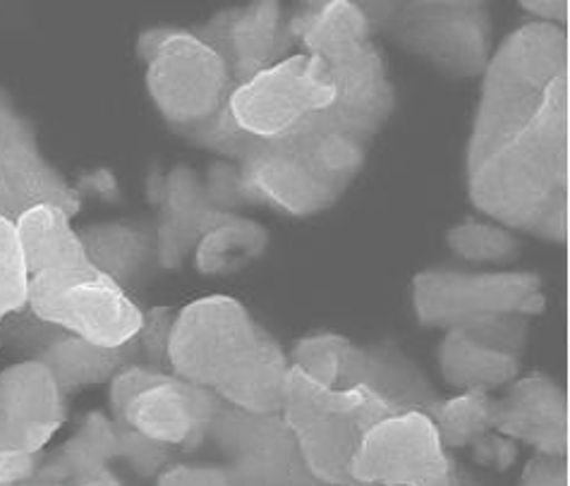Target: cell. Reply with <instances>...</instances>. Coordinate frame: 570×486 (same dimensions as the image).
<instances>
[{"label": "cell", "instance_id": "obj_1", "mask_svg": "<svg viewBox=\"0 0 570 486\" xmlns=\"http://www.w3.org/2000/svg\"><path fill=\"white\" fill-rule=\"evenodd\" d=\"M568 31L528 22L482 72L465 151L472 207L509 230L568 238Z\"/></svg>", "mask_w": 570, "mask_h": 486}, {"label": "cell", "instance_id": "obj_2", "mask_svg": "<svg viewBox=\"0 0 570 486\" xmlns=\"http://www.w3.org/2000/svg\"><path fill=\"white\" fill-rule=\"evenodd\" d=\"M168 367L220 403L257 415L283 410L291 376L288 353L228 295L202 297L178 311Z\"/></svg>", "mask_w": 570, "mask_h": 486}, {"label": "cell", "instance_id": "obj_3", "mask_svg": "<svg viewBox=\"0 0 570 486\" xmlns=\"http://www.w3.org/2000/svg\"><path fill=\"white\" fill-rule=\"evenodd\" d=\"M367 145L312 113L281 137H252L237 156L240 204H268L297 218L334 207L357 178Z\"/></svg>", "mask_w": 570, "mask_h": 486}, {"label": "cell", "instance_id": "obj_4", "mask_svg": "<svg viewBox=\"0 0 570 486\" xmlns=\"http://www.w3.org/2000/svg\"><path fill=\"white\" fill-rule=\"evenodd\" d=\"M281 415L316 479L326 486H367L353 475L362 438L401 413L367 388H326L291 367Z\"/></svg>", "mask_w": 570, "mask_h": 486}, {"label": "cell", "instance_id": "obj_5", "mask_svg": "<svg viewBox=\"0 0 570 486\" xmlns=\"http://www.w3.org/2000/svg\"><path fill=\"white\" fill-rule=\"evenodd\" d=\"M137 53L147 62V89L158 113L183 135L199 130L228 106L233 75L193 29H147Z\"/></svg>", "mask_w": 570, "mask_h": 486}, {"label": "cell", "instance_id": "obj_6", "mask_svg": "<svg viewBox=\"0 0 570 486\" xmlns=\"http://www.w3.org/2000/svg\"><path fill=\"white\" fill-rule=\"evenodd\" d=\"M374 29L451 77H482L492 46V18L470 0L360 3Z\"/></svg>", "mask_w": 570, "mask_h": 486}, {"label": "cell", "instance_id": "obj_7", "mask_svg": "<svg viewBox=\"0 0 570 486\" xmlns=\"http://www.w3.org/2000/svg\"><path fill=\"white\" fill-rule=\"evenodd\" d=\"M27 307L60 331L106 348L132 343L145 321L128 290L91 264L31 276Z\"/></svg>", "mask_w": 570, "mask_h": 486}, {"label": "cell", "instance_id": "obj_8", "mask_svg": "<svg viewBox=\"0 0 570 486\" xmlns=\"http://www.w3.org/2000/svg\"><path fill=\"white\" fill-rule=\"evenodd\" d=\"M547 295L542 278L525 271L468 274L430 269L413 280V309L422 326L458 328L497 315H542Z\"/></svg>", "mask_w": 570, "mask_h": 486}, {"label": "cell", "instance_id": "obj_9", "mask_svg": "<svg viewBox=\"0 0 570 486\" xmlns=\"http://www.w3.org/2000/svg\"><path fill=\"white\" fill-rule=\"evenodd\" d=\"M230 486H326L312 475L283 415H257L224 403L212 421Z\"/></svg>", "mask_w": 570, "mask_h": 486}, {"label": "cell", "instance_id": "obj_10", "mask_svg": "<svg viewBox=\"0 0 570 486\" xmlns=\"http://www.w3.org/2000/svg\"><path fill=\"white\" fill-rule=\"evenodd\" d=\"M334 101L322 60L293 53L252 80L237 85L228 99V116L255 139L281 137L307 116Z\"/></svg>", "mask_w": 570, "mask_h": 486}, {"label": "cell", "instance_id": "obj_11", "mask_svg": "<svg viewBox=\"0 0 570 486\" xmlns=\"http://www.w3.org/2000/svg\"><path fill=\"white\" fill-rule=\"evenodd\" d=\"M353 475L367 486H463L424 413L395 415L367 432L353 460Z\"/></svg>", "mask_w": 570, "mask_h": 486}, {"label": "cell", "instance_id": "obj_12", "mask_svg": "<svg viewBox=\"0 0 570 486\" xmlns=\"http://www.w3.org/2000/svg\"><path fill=\"white\" fill-rule=\"evenodd\" d=\"M41 204H53L70 216L82 207L75 187L43 159L35 128L0 91V216L14 224Z\"/></svg>", "mask_w": 570, "mask_h": 486}, {"label": "cell", "instance_id": "obj_13", "mask_svg": "<svg viewBox=\"0 0 570 486\" xmlns=\"http://www.w3.org/2000/svg\"><path fill=\"white\" fill-rule=\"evenodd\" d=\"M316 60H322L334 87V101L316 111V116L331 128L370 145L395 106V89L382 51L374 41H367Z\"/></svg>", "mask_w": 570, "mask_h": 486}, {"label": "cell", "instance_id": "obj_14", "mask_svg": "<svg viewBox=\"0 0 570 486\" xmlns=\"http://www.w3.org/2000/svg\"><path fill=\"white\" fill-rule=\"evenodd\" d=\"M220 407L224 403L212 390L164 371L128 400L114 425L170 450H189L207 442Z\"/></svg>", "mask_w": 570, "mask_h": 486}, {"label": "cell", "instance_id": "obj_15", "mask_svg": "<svg viewBox=\"0 0 570 486\" xmlns=\"http://www.w3.org/2000/svg\"><path fill=\"white\" fill-rule=\"evenodd\" d=\"M195 34L224 58L235 87L274 68L295 49L288 18L276 0L220 10Z\"/></svg>", "mask_w": 570, "mask_h": 486}, {"label": "cell", "instance_id": "obj_16", "mask_svg": "<svg viewBox=\"0 0 570 486\" xmlns=\"http://www.w3.org/2000/svg\"><path fill=\"white\" fill-rule=\"evenodd\" d=\"M66 415V394L39 359L0 371V448L41 453Z\"/></svg>", "mask_w": 570, "mask_h": 486}, {"label": "cell", "instance_id": "obj_17", "mask_svg": "<svg viewBox=\"0 0 570 486\" xmlns=\"http://www.w3.org/2000/svg\"><path fill=\"white\" fill-rule=\"evenodd\" d=\"M494 400V432L525 444L537 456H568V400L547 374H530L505 386Z\"/></svg>", "mask_w": 570, "mask_h": 486}, {"label": "cell", "instance_id": "obj_18", "mask_svg": "<svg viewBox=\"0 0 570 486\" xmlns=\"http://www.w3.org/2000/svg\"><path fill=\"white\" fill-rule=\"evenodd\" d=\"M362 386L384 398L401 415H430L439 403L436 390L426 374L401 348L391 343L355 345L347 343L341 365L338 388Z\"/></svg>", "mask_w": 570, "mask_h": 486}, {"label": "cell", "instance_id": "obj_19", "mask_svg": "<svg viewBox=\"0 0 570 486\" xmlns=\"http://www.w3.org/2000/svg\"><path fill=\"white\" fill-rule=\"evenodd\" d=\"M156 199L161 201V221L156 228L158 266L178 269L195 252L197 245L220 224L230 221V211L218 209L209 199L207 187L193 170L176 168L161 180Z\"/></svg>", "mask_w": 570, "mask_h": 486}, {"label": "cell", "instance_id": "obj_20", "mask_svg": "<svg viewBox=\"0 0 570 486\" xmlns=\"http://www.w3.org/2000/svg\"><path fill=\"white\" fill-rule=\"evenodd\" d=\"M118 460V434L110 415L89 413L77 432L49 458L41 460L35 484L79 486L114 477L110 463Z\"/></svg>", "mask_w": 570, "mask_h": 486}, {"label": "cell", "instance_id": "obj_21", "mask_svg": "<svg viewBox=\"0 0 570 486\" xmlns=\"http://www.w3.org/2000/svg\"><path fill=\"white\" fill-rule=\"evenodd\" d=\"M79 240L94 269L114 278L125 290L149 276L158 264L156 230L147 226L128 221L87 226L79 230Z\"/></svg>", "mask_w": 570, "mask_h": 486}, {"label": "cell", "instance_id": "obj_22", "mask_svg": "<svg viewBox=\"0 0 570 486\" xmlns=\"http://www.w3.org/2000/svg\"><path fill=\"white\" fill-rule=\"evenodd\" d=\"M37 359L53 374L56 384L68 396L89 386L110 384L118 371L141 363V355L137 338L120 348H106V345L62 334Z\"/></svg>", "mask_w": 570, "mask_h": 486}, {"label": "cell", "instance_id": "obj_23", "mask_svg": "<svg viewBox=\"0 0 570 486\" xmlns=\"http://www.w3.org/2000/svg\"><path fill=\"white\" fill-rule=\"evenodd\" d=\"M14 230H18L29 278L89 264L79 230L72 228V216L53 204H41L24 211L14 221Z\"/></svg>", "mask_w": 570, "mask_h": 486}, {"label": "cell", "instance_id": "obj_24", "mask_svg": "<svg viewBox=\"0 0 570 486\" xmlns=\"http://www.w3.org/2000/svg\"><path fill=\"white\" fill-rule=\"evenodd\" d=\"M295 46L314 58H326L372 41V24L360 3L353 0H326L303 6L288 18Z\"/></svg>", "mask_w": 570, "mask_h": 486}, {"label": "cell", "instance_id": "obj_25", "mask_svg": "<svg viewBox=\"0 0 570 486\" xmlns=\"http://www.w3.org/2000/svg\"><path fill=\"white\" fill-rule=\"evenodd\" d=\"M439 367L453 388L489 394L518 379L520 357L487 348L461 328H449L439 345Z\"/></svg>", "mask_w": 570, "mask_h": 486}, {"label": "cell", "instance_id": "obj_26", "mask_svg": "<svg viewBox=\"0 0 570 486\" xmlns=\"http://www.w3.org/2000/svg\"><path fill=\"white\" fill-rule=\"evenodd\" d=\"M268 245V232L243 216L220 224L195 249V264L202 274H228L257 259Z\"/></svg>", "mask_w": 570, "mask_h": 486}, {"label": "cell", "instance_id": "obj_27", "mask_svg": "<svg viewBox=\"0 0 570 486\" xmlns=\"http://www.w3.org/2000/svg\"><path fill=\"white\" fill-rule=\"evenodd\" d=\"M443 448H465L494 432V398L484 390H461L455 398H439L430 410Z\"/></svg>", "mask_w": 570, "mask_h": 486}, {"label": "cell", "instance_id": "obj_28", "mask_svg": "<svg viewBox=\"0 0 570 486\" xmlns=\"http://www.w3.org/2000/svg\"><path fill=\"white\" fill-rule=\"evenodd\" d=\"M446 242L458 257L480 264H505L520 252L515 235L499 224L463 221L446 232Z\"/></svg>", "mask_w": 570, "mask_h": 486}, {"label": "cell", "instance_id": "obj_29", "mask_svg": "<svg viewBox=\"0 0 570 486\" xmlns=\"http://www.w3.org/2000/svg\"><path fill=\"white\" fill-rule=\"evenodd\" d=\"M347 340L341 334H314L299 338L288 353L291 367L326 388H338Z\"/></svg>", "mask_w": 570, "mask_h": 486}, {"label": "cell", "instance_id": "obj_30", "mask_svg": "<svg viewBox=\"0 0 570 486\" xmlns=\"http://www.w3.org/2000/svg\"><path fill=\"white\" fill-rule=\"evenodd\" d=\"M29 271L20 249L18 230L0 216V321L27 307Z\"/></svg>", "mask_w": 570, "mask_h": 486}, {"label": "cell", "instance_id": "obj_31", "mask_svg": "<svg viewBox=\"0 0 570 486\" xmlns=\"http://www.w3.org/2000/svg\"><path fill=\"white\" fill-rule=\"evenodd\" d=\"M465 331L470 338L487 345V348L520 357L528 345V317L520 315H497V317H484L478 321H470L465 326H458Z\"/></svg>", "mask_w": 570, "mask_h": 486}, {"label": "cell", "instance_id": "obj_32", "mask_svg": "<svg viewBox=\"0 0 570 486\" xmlns=\"http://www.w3.org/2000/svg\"><path fill=\"white\" fill-rule=\"evenodd\" d=\"M66 331H60L58 326L39 319L29 307H22L14 315L0 321V340L8 338L14 348L24 350L29 357L37 359L53 340H58Z\"/></svg>", "mask_w": 570, "mask_h": 486}, {"label": "cell", "instance_id": "obj_33", "mask_svg": "<svg viewBox=\"0 0 570 486\" xmlns=\"http://www.w3.org/2000/svg\"><path fill=\"white\" fill-rule=\"evenodd\" d=\"M173 319H176V315H173L168 307H154L151 311H145V321H141V328L137 334L141 363L168 374V340Z\"/></svg>", "mask_w": 570, "mask_h": 486}, {"label": "cell", "instance_id": "obj_34", "mask_svg": "<svg viewBox=\"0 0 570 486\" xmlns=\"http://www.w3.org/2000/svg\"><path fill=\"white\" fill-rule=\"evenodd\" d=\"M156 486H230L224 465H168L156 475Z\"/></svg>", "mask_w": 570, "mask_h": 486}, {"label": "cell", "instance_id": "obj_35", "mask_svg": "<svg viewBox=\"0 0 570 486\" xmlns=\"http://www.w3.org/2000/svg\"><path fill=\"white\" fill-rule=\"evenodd\" d=\"M41 460V453L0 448V486H20L31 482Z\"/></svg>", "mask_w": 570, "mask_h": 486}, {"label": "cell", "instance_id": "obj_36", "mask_svg": "<svg viewBox=\"0 0 570 486\" xmlns=\"http://www.w3.org/2000/svg\"><path fill=\"white\" fill-rule=\"evenodd\" d=\"M520 486H568L566 458L534 456L522 469Z\"/></svg>", "mask_w": 570, "mask_h": 486}, {"label": "cell", "instance_id": "obj_37", "mask_svg": "<svg viewBox=\"0 0 570 486\" xmlns=\"http://www.w3.org/2000/svg\"><path fill=\"white\" fill-rule=\"evenodd\" d=\"M472 450H474V458H478L480 463L492 465L497 469L511 467L513 460L518 458L515 442H511V438H505L501 434H494V432H489L480 438V442H474Z\"/></svg>", "mask_w": 570, "mask_h": 486}, {"label": "cell", "instance_id": "obj_38", "mask_svg": "<svg viewBox=\"0 0 570 486\" xmlns=\"http://www.w3.org/2000/svg\"><path fill=\"white\" fill-rule=\"evenodd\" d=\"M520 8L534 14V22H544L553 27L568 24V3L566 0H522Z\"/></svg>", "mask_w": 570, "mask_h": 486}, {"label": "cell", "instance_id": "obj_39", "mask_svg": "<svg viewBox=\"0 0 570 486\" xmlns=\"http://www.w3.org/2000/svg\"><path fill=\"white\" fill-rule=\"evenodd\" d=\"M20 486H46V484H35V482H27V484H20Z\"/></svg>", "mask_w": 570, "mask_h": 486}]
</instances>
